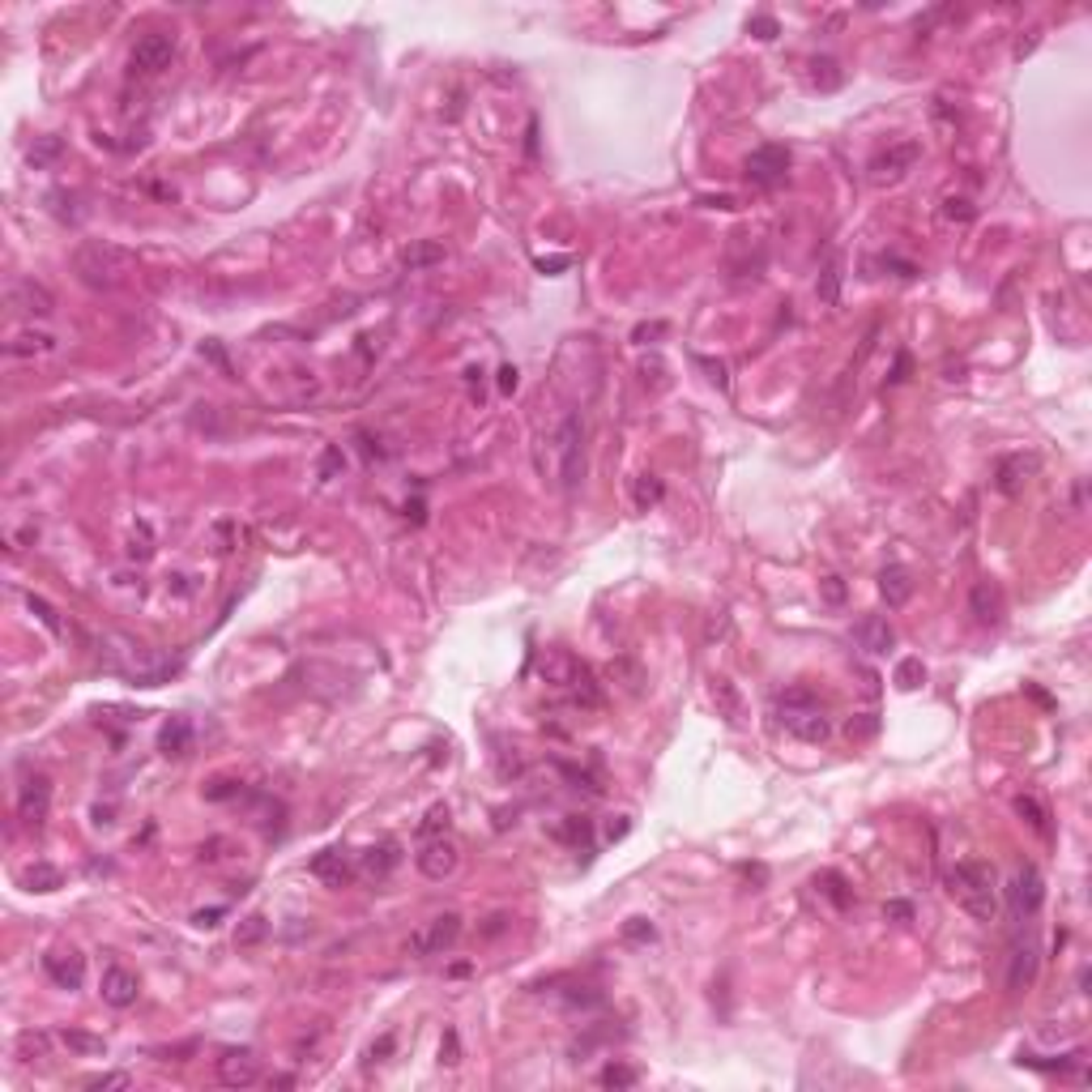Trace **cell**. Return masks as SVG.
I'll return each mask as SVG.
<instances>
[{"label":"cell","instance_id":"7c38bea8","mask_svg":"<svg viewBox=\"0 0 1092 1092\" xmlns=\"http://www.w3.org/2000/svg\"><path fill=\"white\" fill-rule=\"evenodd\" d=\"M9 308L22 312V316L47 320V316L56 312V295H51L43 282H35V278H13V282H9Z\"/></svg>","mask_w":1092,"mask_h":1092},{"label":"cell","instance_id":"681fc988","mask_svg":"<svg viewBox=\"0 0 1092 1092\" xmlns=\"http://www.w3.org/2000/svg\"><path fill=\"white\" fill-rule=\"evenodd\" d=\"M845 730H849V738H870V734H875V730H879V717H875V713H862V717H849V725H845Z\"/></svg>","mask_w":1092,"mask_h":1092},{"label":"cell","instance_id":"9f6ffc18","mask_svg":"<svg viewBox=\"0 0 1092 1092\" xmlns=\"http://www.w3.org/2000/svg\"><path fill=\"white\" fill-rule=\"evenodd\" d=\"M440 1063H448V1067H457V1063H461V1046H457V1033H452V1029L444 1033V1046H440Z\"/></svg>","mask_w":1092,"mask_h":1092},{"label":"cell","instance_id":"9a60e30c","mask_svg":"<svg viewBox=\"0 0 1092 1092\" xmlns=\"http://www.w3.org/2000/svg\"><path fill=\"white\" fill-rule=\"evenodd\" d=\"M99 994H103V1003H111V1007H132L136 994H142V982H136V973L124 969V965H107V969H103V982H99Z\"/></svg>","mask_w":1092,"mask_h":1092},{"label":"cell","instance_id":"3957f363","mask_svg":"<svg viewBox=\"0 0 1092 1092\" xmlns=\"http://www.w3.org/2000/svg\"><path fill=\"white\" fill-rule=\"evenodd\" d=\"M73 269L78 278L94 291H115L128 273H132V252H124L120 244H107V239H86L78 252H73Z\"/></svg>","mask_w":1092,"mask_h":1092},{"label":"cell","instance_id":"ffe728a7","mask_svg":"<svg viewBox=\"0 0 1092 1092\" xmlns=\"http://www.w3.org/2000/svg\"><path fill=\"white\" fill-rule=\"evenodd\" d=\"M158 751L167 760H179L192 751V721L188 717H167L163 730H158Z\"/></svg>","mask_w":1092,"mask_h":1092},{"label":"cell","instance_id":"6125c7cd","mask_svg":"<svg viewBox=\"0 0 1092 1092\" xmlns=\"http://www.w3.org/2000/svg\"><path fill=\"white\" fill-rule=\"evenodd\" d=\"M517 388V367H500V393H512Z\"/></svg>","mask_w":1092,"mask_h":1092},{"label":"cell","instance_id":"5bb4252c","mask_svg":"<svg viewBox=\"0 0 1092 1092\" xmlns=\"http://www.w3.org/2000/svg\"><path fill=\"white\" fill-rule=\"evenodd\" d=\"M415 862H419V870H423L427 879H448V875L457 870L461 854H457L452 841H444V837H427L423 849L415 854Z\"/></svg>","mask_w":1092,"mask_h":1092},{"label":"cell","instance_id":"680465c9","mask_svg":"<svg viewBox=\"0 0 1092 1092\" xmlns=\"http://www.w3.org/2000/svg\"><path fill=\"white\" fill-rule=\"evenodd\" d=\"M909 367H913V359H909V355H905V351H901V355H897V367H892V376H887V380H892V384H901V380H909Z\"/></svg>","mask_w":1092,"mask_h":1092},{"label":"cell","instance_id":"60d3db41","mask_svg":"<svg viewBox=\"0 0 1092 1092\" xmlns=\"http://www.w3.org/2000/svg\"><path fill=\"white\" fill-rule=\"evenodd\" d=\"M436 832H448V806L444 802H436L419 824V837H436Z\"/></svg>","mask_w":1092,"mask_h":1092},{"label":"cell","instance_id":"c3c4849f","mask_svg":"<svg viewBox=\"0 0 1092 1092\" xmlns=\"http://www.w3.org/2000/svg\"><path fill=\"white\" fill-rule=\"evenodd\" d=\"M235 794H239V781H231V777H218V781L205 785V798L210 802H222V798H235Z\"/></svg>","mask_w":1092,"mask_h":1092},{"label":"cell","instance_id":"ab89813d","mask_svg":"<svg viewBox=\"0 0 1092 1092\" xmlns=\"http://www.w3.org/2000/svg\"><path fill=\"white\" fill-rule=\"evenodd\" d=\"M657 500H661V478L645 474L640 483H636V508H640V512H649V508H653Z\"/></svg>","mask_w":1092,"mask_h":1092},{"label":"cell","instance_id":"7dc6e473","mask_svg":"<svg viewBox=\"0 0 1092 1092\" xmlns=\"http://www.w3.org/2000/svg\"><path fill=\"white\" fill-rule=\"evenodd\" d=\"M657 337H666V320H645V324L632 329V341H636V346H649V341H657Z\"/></svg>","mask_w":1092,"mask_h":1092},{"label":"cell","instance_id":"7402d4cb","mask_svg":"<svg viewBox=\"0 0 1092 1092\" xmlns=\"http://www.w3.org/2000/svg\"><path fill=\"white\" fill-rule=\"evenodd\" d=\"M969 610H973V619H977L982 628H994V624H998V614H1003L998 589H994L990 581H977L973 593H969Z\"/></svg>","mask_w":1092,"mask_h":1092},{"label":"cell","instance_id":"1f68e13d","mask_svg":"<svg viewBox=\"0 0 1092 1092\" xmlns=\"http://www.w3.org/2000/svg\"><path fill=\"white\" fill-rule=\"evenodd\" d=\"M892 682L901 692H918L922 682H926V666H922V657H905L901 666H897V674H892Z\"/></svg>","mask_w":1092,"mask_h":1092},{"label":"cell","instance_id":"b9f144b4","mask_svg":"<svg viewBox=\"0 0 1092 1092\" xmlns=\"http://www.w3.org/2000/svg\"><path fill=\"white\" fill-rule=\"evenodd\" d=\"M1079 1054H1063V1058H1033V1054H1020V1067H1037V1071H1067Z\"/></svg>","mask_w":1092,"mask_h":1092},{"label":"cell","instance_id":"7a4b0ae2","mask_svg":"<svg viewBox=\"0 0 1092 1092\" xmlns=\"http://www.w3.org/2000/svg\"><path fill=\"white\" fill-rule=\"evenodd\" d=\"M947 892L969 918L994 922V913H998V879H994L990 862H977V858L956 862L951 875H947Z\"/></svg>","mask_w":1092,"mask_h":1092},{"label":"cell","instance_id":"836d02e7","mask_svg":"<svg viewBox=\"0 0 1092 1092\" xmlns=\"http://www.w3.org/2000/svg\"><path fill=\"white\" fill-rule=\"evenodd\" d=\"M610 678H614V682H624V692L640 696V682H645V674H640V666H636V661H628V657L610 661Z\"/></svg>","mask_w":1092,"mask_h":1092},{"label":"cell","instance_id":"bcb514c9","mask_svg":"<svg viewBox=\"0 0 1092 1092\" xmlns=\"http://www.w3.org/2000/svg\"><path fill=\"white\" fill-rule=\"evenodd\" d=\"M943 214H947L951 222H973V218H977V210H973L965 196H951V201L943 205Z\"/></svg>","mask_w":1092,"mask_h":1092},{"label":"cell","instance_id":"e0dca14e","mask_svg":"<svg viewBox=\"0 0 1092 1092\" xmlns=\"http://www.w3.org/2000/svg\"><path fill=\"white\" fill-rule=\"evenodd\" d=\"M1037 969H1041L1037 943H1015L1011 965H1007V990H1011V994H1024V990L1037 982Z\"/></svg>","mask_w":1092,"mask_h":1092},{"label":"cell","instance_id":"d6a6232c","mask_svg":"<svg viewBox=\"0 0 1092 1092\" xmlns=\"http://www.w3.org/2000/svg\"><path fill=\"white\" fill-rule=\"evenodd\" d=\"M269 934V922H265V913H248L239 926H235V947H252V943H260Z\"/></svg>","mask_w":1092,"mask_h":1092},{"label":"cell","instance_id":"8fae6325","mask_svg":"<svg viewBox=\"0 0 1092 1092\" xmlns=\"http://www.w3.org/2000/svg\"><path fill=\"white\" fill-rule=\"evenodd\" d=\"M132 68L136 73H163V68L175 60V35H163V30H154V35H142L132 43Z\"/></svg>","mask_w":1092,"mask_h":1092},{"label":"cell","instance_id":"d4e9b609","mask_svg":"<svg viewBox=\"0 0 1092 1092\" xmlns=\"http://www.w3.org/2000/svg\"><path fill=\"white\" fill-rule=\"evenodd\" d=\"M397 862H401V845H397L393 837H384L380 845H372V849L363 854V870H367V875H376V879H384V875H388Z\"/></svg>","mask_w":1092,"mask_h":1092},{"label":"cell","instance_id":"e575fe53","mask_svg":"<svg viewBox=\"0 0 1092 1092\" xmlns=\"http://www.w3.org/2000/svg\"><path fill=\"white\" fill-rule=\"evenodd\" d=\"M60 1041H64L68 1050H73V1054H103V1050H107L103 1037H94V1033H78V1029H64Z\"/></svg>","mask_w":1092,"mask_h":1092},{"label":"cell","instance_id":"7bdbcfd3","mask_svg":"<svg viewBox=\"0 0 1092 1092\" xmlns=\"http://www.w3.org/2000/svg\"><path fill=\"white\" fill-rule=\"evenodd\" d=\"M747 30H751V35H756V39H764V43H773V39H777V35H781V26H777V18H768V13H756V18H751V22H747Z\"/></svg>","mask_w":1092,"mask_h":1092},{"label":"cell","instance_id":"484cf974","mask_svg":"<svg viewBox=\"0 0 1092 1092\" xmlns=\"http://www.w3.org/2000/svg\"><path fill=\"white\" fill-rule=\"evenodd\" d=\"M713 700H717V713H721L730 725L742 721V696H738V688H734L730 678H713Z\"/></svg>","mask_w":1092,"mask_h":1092},{"label":"cell","instance_id":"44dd1931","mask_svg":"<svg viewBox=\"0 0 1092 1092\" xmlns=\"http://www.w3.org/2000/svg\"><path fill=\"white\" fill-rule=\"evenodd\" d=\"M1037 469V461L1033 457H1024V452H1015V457H1003L998 461V474H994V483H998V491L1003 495H1015L1024 483H1029V474Z\"/></svg>","mask_w":1092,"mask_h":1092},{"label":"cell","instance_id":"d6986e66","mask_svg":"<svg viewBox=\"0 0 1092 1092\" xmlns=\"http://www.w3.org/2000/svg\"><path fill=\"white\" fill-rule=\"evenodd\" d=\"M308 870L316 875V879H324L329 887H341V883H351L355 879V866H351V858H346V849H320L312 862H308Z\"/></svg>","mask_w":1092,"mask_h":1092},{"label":"cell","instance_id":"ac0fdd59","mask_svg":"<svg viewBox=\"0 0 1092 1092\" xmlns=\"http://www.w3.org/2000/svg\"><path fill=\"white\" fill-rule=\"evenodd\" d=\"M43 969H47V977L60 986V990H78L82 982H86V961L68 947V951H51V956H43Z\"/></svg>","mask_w":1092,"mask_h":1092},{"label":"cell","instance_id":"03108f58","mask_svg":"<svg viewBox=\"0 0 1092 1092\" xmlns=\"http://www.w3.org/2000/svg\"><path fill=\"white\" fill-rule=\"evenodd\" d=\"M525 150H529V158L538 154V120H529V142H525Z\"/></svg>","mask_w":1092,"mask_h":1092},{"label":"cell","instance_id":"db71d44e","mask_svg":"<svg viewBox=\"0 0 1092 1092\" xmlns=\"http://www.w3.org/2000/svg\"><path fill=\"white\" fill-rule=\"evenodd\" d=\"M883 918H887V922H913V905H909V901H887V905H883Z\"/></svg>","mask_w":1092,"mask_h":1092},{"label":"cell","instance_id":"f6af8a7d","mask_svg":"<svg viewBox=\"0 0 1092 1092\" xmlns=\"http://www.w3.org/2000/svg\"><path fill=\"white\" fill-rule=\"evenodd\" d=\"M624 939L628 943H653L657 939V930H653V922H645V918H632L628 926H624Z\"/></svg>","mask_w":1092,"mask_h":1092},{"label":"cell","instance_id":"2e32d148","mask_svg":"<svg viewBox=\"0 0 1092 1092\" xmlns=\"http://www.w3.org/2000/svg\"><path fill=\"white\" fill-rule=\"evenodd\" d=\"M854 645L862 649V653H870V657H879V653H887L897 645V632H892V624L883 619V614H862V619L854 624Z\"/></svg>","mask_w":1092,"mask_h":1092},{"label":"cell","instance_id":"e7e4bbea","mask_svg":"<svg viewBox=\"0 0 1092 1092\" xmlns=\"http://www.w3.org/2000/svg\"><path fill=\"white\" fill-rule=\"evenodd\" d=\"M704 205H717V210H738L734 196H704Z\"/></svg>","mask_w":1092,"mask_h":1092},{"label":"cell","instance_id":"4fadbf2b","mask_svg":"<svg viewBox=\"0 0 1092 1092\" xmlns=\"http://www.w3.org/2000/svg\"><path fill=\"white\" fill-rule=\"evenodd\" d=\"M256 1079H260V1058H256L248 1046L218 1054V1084H227V1088H252Z\"/></svg>","mask_w":1092,"mask_h":1092},{"label":"cell","instance_id":"be15d7a7","mask_svg":"<svg viewBox=\"0 0 1092 1092\" xmlns=\"http://www.w3.org/2000/svg\"><path fill=\"white\" fill-rule=\"evenodd\" d=\"M824 593H828V602H841L845 597V585L837 581V576H828V585H824Z\"/></svg>","mask_w":1092,"mask_h":1092},{"label":"cell","instance_id":"6f0895ef","mask_svg":"<svg viewBox=\"0 0 1092 1092\" xmlns=\"http://www.w3.org/2000/svg\"><path fill=\"white\" fill-rule=\"evenodd\" d=\"M222 913H227V909H201V913H192V926H196V930H214Z\"/></svg>","mask_w":1092,"mask_h":1092},{"label":"cell","instance_id":"277c9868","mask_svg":"<svg viewBox=\"0 0 1092 1092\" xmlns=\"http://www.w3.org/2000/svg\"><path fill=\"white\" fill-rule=\"evenodd\" d=\"M777 717H781V725H785L794 738H802V742H824V738L832 734L828 713H824V704H819V696H815L811 688H785V692L777 696Z\"/></svg>","mask_w":1092,"mask_h":1092},{"label":"cell","instance_id":"d590c367","mask_svg":"<svg viewBox=\"0 0 1092 1092\" xmlns=\"http://www.w3.org/2000/svg\"><path fill=\"white\" fill-rule=\"evenodd\" d=\"M51 346H56V337H47V333H22L9 341V355H43Z\"/></svg>","mask_w":1092,"mask_h":1092},{"label":"cell","instance_id":"8d00e7d4","mask_svg":"<svg viewBox=\"0 0 1092 1092\" xmlns=\"http://www.w3.org/2000/svg\"><path fill=\"white\" fill-rule=\"evenodd\" d=\"M811 68H815L811 78H815V86H819V90H837V86H841V64H837L832 56H819Z\"/></svg>","mask_w":1092,"mask_h":1092},{"label":"cell","instance_id":"f546056e","mask_svg":"<svg viewBox=\"0 0 1092 1092\" xmlns=\"http://www.w3.org/2000/svg\"><path fill=\"white\" fill-rule=\"evenodd\" d=\"M815 295H819V303L837 308V299H841V260H828V269L819 273V282H815Z\"/></svg>","mask_w":1092,"mask_h":1092},{"label":"cell","instance_id":"603a6c76","mask_svg":"<svg viewBox=\"0 0 1092 1092\" xmlns=\"http://www.w3.org/2000/svg\"><path fill=\"white\" fill-rule=\"evenodd\" d=\"M448 256V248L440 244V239H415L405 252H401V269H410V273H419V269H431V265H440Z\"/></svg>","mask_w":1092,"mask_h":1092},{"label":"cell","instance_id":"f35d334b","mask_svg":"<svg viewBox=\"0 0 1092 1092\" xmlns=\"http://www.w3.org/2000/svg\"><path fill=\"white\" fill-rule=\"evenodd\" d=\"M60 150H64L60 136H39V142L30 146V163H35V167H47V163L60 158Z\"/></svg>","mask_w":1092,"mask_h":1092},{"label":"cell","instance_id":"cb8c5ba5","mask_svg":"<svg viewBox=\"0 0 1092 1092\" xmlns=\"http://www.w3.org/2000/svg\"><path fill=\"white\" fill-rule=\"evenodd\" d=\"M879 593H883V602L887 606H905L909 597H913V581H909V572L905 568H883L879 572Z\"/></svg>","mask_w":1092,"mask_h":1092},{"label":"cell","instance_id":"52a82bcc","mask_svg":"<svg viewBox=\"0 0 1092 1092\" xmlns=\"http://www.w3.org/2000/svg\"><path fill=\"white\" fill-rule=\"evenodd\" d=\"M457 939H461V913H440L410 934L405 951L415 956V961H427V956H444Z\"/></svg>","mask_w":1092,"mask_h":1092},{"label":"cell","instance_id":"f1b7e54d","mask_svg":"<svg viewBox=\"0 0 1092 1092\" xmlns=\"http://www.w3.org/2000/svg\"><path fill=\"white\" fill-rule=\"evenodd\" d=\"M815 892H824V897H828V901H832L837 909H849V905H854V892H849V883H845V879H841L837 870H824V875H819V879H815Z\"/></svg>","mask_w":1092,"mask_h":1092},{"label":"cell","instance_id":"ee69618b","mask_svg":"<svg viewBox=\"0 0 1092 1092\" xmlns=\"http://www.w3.org/2000/svg\"><path fill=\"white\" fill-rule=\"evenodd\" d=\"M341 469H346V457H341L337 444H329V448L320 452V478H337Z\"/></svg>","mask_w":1092,"mask_h":1092},{"label":"cell","instance_id":"f5cc1de1","mask_svg":"<svg viewBox=\"0 0 1092 1092\" xmlns=\"http://www.w3.org/2000/svg\"><path fill=\"white\" fill-rule=\"evenodd\" d=\"M495 764H500V777H521V756H517V747H512V756H508V747H500V756H495Z\"/></svg>","mask_w":1092,"mask_h":1092},{"label":"cell","instance_id":"83f0119b","mask_svg":"<svg viewBox=\"0 0 1092 1092\" xmlns=\"http://www.w3.org/2000/svg\"><path fill=\"white\" fill-rule=\"evenodd\" d=\"M1015 815L1024 819V824H1029L1033 832H1041V837H1050V811L1033 798V794H1020L1015 798Z\"/></svg>","mask_w":1092,"mask_h":1092},{"label":"cell","instance_id":"f907efd6","mask_svg":"<svg viewBox=\"0 0 1092 1092\" xmlns=\"http://www.w3.org/2000/svg\"><path fill=\"white\" fill-rule=\"evenodd\" d=\"M26 606H30V610L39 614V619H43V628H47V632H60V619H56V610H51V606H47L43 597H35V593H30V597H26Z\"/></svg>","mask_w":1092,"mask_h":1092},{"label":"cell","instance_id":"6da1fadb","mask_svg":"<svg viewBox=\"0 0 1092 1092\" xmlns=\"http://www.w3.org/2000/svg\"><path fill=\"white\" fill-rule=\"evenodd\" d=\"M581 469H585V419L576 410H568V415L551 427V436H542L538 474L555 478L564 491H572L581 483Z\"/></svg>","mask_w":1092,"mask_h":1092},{"label":"cell","instance_id":"ba28073f","mask_svg":"<svg viewBox=\"0 0 1092 1092\" xmlns=\"http://www.w3.org/2000/svg\"><path fill=\"white\" fill-rule=\"evenodd\" d=\"M918 158H922V142H897V146H887V150H879L875 158H870V184H897V179H905L913 167H918Z\"/></svg>","mask_w":1092,"mask_h":1092},{"label":"cell","instance_id":"4dcf8cb0","mask_svg":"<svg viewBox=\"0 0 1092 1092\" xmlns=\"http://www.w3.org/2000/svg\"><path fill=\"white\" fill-rule=\"evenodd\" d=\"M597 1084H602V1088H636V1084H640V1071L628 1067V1063H606L602 1075H597Z\"/></svg>","mask_w":1092,"mask_h":1092},{"label":"cell","instance_id":"8992f818","mask_svg":"<svg viewBox=\"0 0 1092 1092\" xmlns=\"http://www.w3.org/2000/svg\"><path fill=\"white\" fill-rule=\"evenodd\" d=\"M1003 897H1007V909H1011L1015 918H1033V913L1041 909V901H1046V879H1041V870H1037L1033 862L1015 866L1011 879H1007V887H1003Z\"/></svg>","mask_w":1092,"mask_h":1092},{"label":"cell","instance_id":"816d5d0a","mask_svg":"<svg viewBox=\"0 0 1092 1092\" xmlns=\"http://www.w3.org/2000/svg\"><path fill=\"white\" fill-rule=\"evenodd\" d=\"M128 1084H132V1079H128L124 1071H107V1075H90V1079H86V1088H94V1092H99V1088H128Z\"/></svg>","mask_w":1092,"mask_h":1092},{"label":"cell","instance_id":"91938a15","mask_svg":"<svg viewBox=\"0 0 1092 1092\" xmlns=\"http://www.w3.org/2000/svg\"><path fill=\"white\" fill-rule=\"evenodd\" d=\"M1037 43H1041V35H1037V30H1033L1029 39H1020V43H1015V60H1024V56H1033V51H1037Z\"/></svg>","mask_w":1092,"mask_h":1092},{"label":"cell","instance_id":"4316f807","mask_svg":"<svg viewBox=\"0 0 1092 1092\" xmlns=\"http://www.w3.org/2000/svg\"><path fill=\"white\" fill-rule=\"evenodd\" d=\"M60 883H64V875H60L51 862H35V866L22 870V887H26V892H56Z\"/></svg>","mask_w":1092,"mask_h":1092},{"label":"cell","instance_id":"003e7915","mask_svg":"<svg viewBox=\"0 0 1092 1092\" xmlns=\"http://www.w3.org/2000/svg\"><path fill=\"white\" fill-rule=\"evenodd\" d=\"M388 1050H393V1037H380V1041L372 1046V1058H376V1054H388Z\"/></svg>","mask_w":1092,"mask_h":1092},{"label":"cell","instance_id":"74e56055","mask_svg":"<svg viewBox=\"0 0 1092 1092\" xmlns=\"http://www.w3.org/2000/svg\"><path fill=\"white\" fill-rule=\"evenodd\" d=\"M589 832H593V828H589V819H581V815H568L564 824L555 828V837H559V841H568V845H585V841H589Z\"/></svg>","mask_w":1092,"mask_h":1092},{"label":"cell","instance_id":"11a10c76","mask_svg":"<svg viewBox=\"0 0 1092 1092\" xmlns=\"http://www.w3.org/2000/svg\"><path fill=\"white\" fill-rule=\"evenodd\" d=\"M696 363H700V367H704V372H709V380H713V384H717V388H730V376H725V363H717V359H704V355H700V359H696Z\"/></svg>","mask_w":1092,"mask_h":1092},{"label":"cell","instance_id":"9c48e42d","mask_svg":"<svg viewBox=\"0 0 1092 1092\" xmlns=\"http://www.w3.org/2000/svg\"><path fill=\"white\" fill-rule=\"evenodd\" d=\"M790 175V150L785 146H756L747 154V179L756 188H781Z\"/></svg>","mask_w":1092,"mask_h":1092},{"label":"cell","instance_id":"5b68a950","mask_svg":"<svg viewBox=\"0 0 1092 1092\" xmlns=\"http://www.w3.org/2000/svg\"><path fill=\"white\" fill-rule=\"evenodd\" d=\"M115 645H120V649H107V666H111L115 674H124L128 682H136V688H158L163 678H171V674L179 670V661L158 657V653L146 649V645H132V640H124V636H115Z\"/></svg>","mask_w":1092,"mask_h":1092},{"label":"cell","instance_id":"30bf717a","mask_svg":"<svg viewBox=\"0 0 1092 1092\" xmlns=\"http://www.w3.org/2000/svg\"><path fill=\"white\" fill-rule=\"evenodd\" d=\"M47 806H51V777L30 773L18 790V819L26 828H43L47 824Z\"/></svg>","mask_w":1092,"mask_h":1092},{"label":"cell","instance_id":"94428289","mask_svg":"<svg viewBox=\"0 0 1092 1092\" xmlns=\"http://www.w3.org/2000/svg\"><path fill=\"white\" fill-rule=\"evenodd\" d=\"M568 265H572V256H551V260L542 256V260H538V269H542V273H559V269H568Z\"/></svg>","mask_w":1092,"mask_h":1092}]
</instances>
